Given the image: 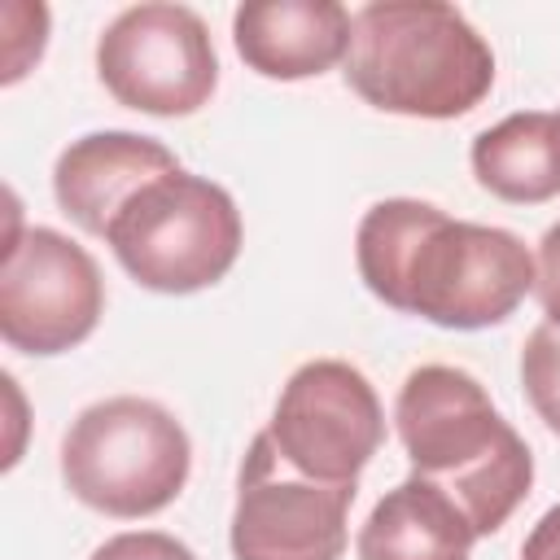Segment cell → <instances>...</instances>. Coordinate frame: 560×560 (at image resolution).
<instances>
[{
	"mask_svg": "<svg viewBox=\"0 0 560 560\" xmlns=\"http://www.w3.org/2000/svg\"><path fill=\"white\" fill-rule=\"evenodd\" d=\"M179 171L175 153L136 131H92L61 149L52 166V197L83 232L105 236L114 214L158 175Z\"/></svg>",
	"mask_w": 560,
	"mask_h": 560,
	"instance_id": "30bf717a",
	"label": "cell"
},
{
	"mask_svg": "<svg viewBox=\"0 0 560 560\" xmlns=\"http://www.w3.org/2000/svg\"><path fill=\"white\" fill-rule=\"evenodd\" d=\"M521 560H560V503L538 516V525L521 542Z\"/></svg>",
	"mask_w": 560,
	"mask_h": 560,
	"instance_id": "e0dca14e",
	"label": "cell"
},
{
	"mask_svg": "<svg viewBox=\"0 0 560 560\" xmlns=\"http://www.w3.org/2000/svg\"><path fill=\"white\" fill-rule=\"evenodd\" d=\"M354 13L337 0H249L232 13V44L262 79H311L346 61Z\"/></svg>",
	"mask_w": 560,
	"mask_h": 560,
	"instance_id": "8fae6325",
	"label": "cell"
},
{
	"mask_svg": "<svg viewBox=\"0 0 560 560\" xmlns=\"http://www.w3.org/2000/svg\"><path fill=\"white\" fill-rule=\"evenodd\" d=\"M472 175L486 192L538 206L560 192V114L521 109L472 140Z\"/></svg>",
	"mask_w": 560,
	"mask_h": 560,
	"instance_id": "4fadbf2b",
	"label": "cell"
},
{
	"mask_svg": "<svg viewBox=\"0 0 560 560\" xmlns=\"http://www.w3.org/2000/svg\"><path fill=\"white\" fill-rule=\"evenodd\" d=\"M184 424L153 398L118 394L74 416L61 442V481L92 512L136 521L162 512L188 481Z\"/></svg>",
	"mask_w": 560,
	"mask_h": 560,
	"instance_id": "277c9868",
	"label": "cell"
},
{
	"mask_svg": "<svg viewBox=\"0 0 560 560\" xmlns=\"http://www.w3.org/2000/svg\"><path fill=\"white\" fill-rule=\"evenodd\" d=\"M394 424L411 472L459 503L472 534H494L534 486V455L525 438L494 411L481 381L451 363L407 372Z\"/></svg>",
	"mask_w": 560,
	"mask_h": 560,
	"instance_id": "7a4b0ae2",
	"label": "cell"
},
{
	"mask_svg": "<svg viewBox=\"0 0 560 560\" xmlns=\"http://www.w3.org/2000/svg\"><path fill=\"white\" fill-rule=\"evenodd\" d=\"M477 534L459 503L424 477L385 490L359 529V560H468Z\"/></svg>",
	"mask_w": 560,
	"mask_h": 560,
	"instance_id": "7c38bea8",
	"label": "cell"
},
{
	"mask_svg": "<svg viewBox=\"0 0 560 560\" xmlns=\"http://www.w3.org/2000/svg\"><path fill=\"white\" fill-rule=\"evenodd\" d=\"M105 311L96 258L57 228H13L0 267V337L22 354L79 346Z\"/></svg>",
	"mask_w": 560,
	"mask_h": 560,
	"instance_id": "ba28073f",
	"label": "cell"
},
{
	"mask_svg": "<svg viewBox=\"0 0 560 560\" xmlns=\"http://www.w3.org/2000/svg\"><path fill=\"white\" fill-rule=\"evenodd\" d=\"M534 293L551 328H560V223H551L538 241V262H534Z\"/></svg>",
	"mask_w": 560,
	"mask_h": 560,
	"instance_id": "2e32d148",
	"label": "cell"
},
{
	"mask_svg": "<svg viewBox=\"0 0 560 560\" xmlns=\"http://www.w3.org/2000/svg\"><path fill=\"white\" fill-rule=\"evenodd\" d=\"M346 83L385 114L459 118L486 101L494 52L442 0H372L354 13Z\"/></svg>",
	"mask_w": 560,
	"mask_h": 560,
	"instance_id": "3957f363",
	"label": "cell"
},
{
	"mask_svg": "<svg viewBox=\"0 0 560 560\" xmlns=\"http://www.w3.org/2000/svg\"><path fill=\"white\" fill-rule=\"evenodd\" d=\"M521 385L538 420L560 433V328L538 324L521 350Z\"/></svg>",
	"mask_w": 560,
	"mask_h": 560,
	"instance_id": "5bb4252c",
	"label": "cell"
},
{
	"mask_svg": "<svg viewBox=\"0 0 560 560\" xmlns=\"http://www.w3.org/2000/svg\"><path fill=\"white\" fill-rule=\"evenodd\" d=\"M267 433L298 472L315 481H359L385 442V411L359 368L311 359L284 381Z\"/></svg>",
	"mask_w": 560,
	"mask_h": 560,
	"instance_id": "9c48e42d",
	"label": "cell"
},
{
	"mask_svg": "<svg viewBox=\"0 0 560 560\" xmlns=\"http://www.w3.org/2000/svg\"><path fill=\"white\" fill-rule=\"evenodd\" d=\"M88 560H197V556L162 529H131V534L105 538Z\"/></svg>",
	"mask_w": 560,
	"mask_h": 560,
	"instance_id": "9a60e30c",
	"label": "cell"
},
{
	"mask_svg": "<svg viewBox=\"0 0 560 560\" xmlns=\"http://www.w3.org/2000/svg\"><path fill=\"white\" fill-rule=\"evenodd\" d=\"M96 74L105 92L140 114H197L214 83L219 57L206 22L188 4H131L96 39Z\"/></svg>",
	"mask_w": 560,
	"mask_h": 560,
	"instance_id": "8992f818",
	"label": "cell"
},
{
	"mask_svg": "<svg viewBox=\"0 0 560 560\" xmlns=\"http://www.w3.org/2000/svg\"><path fill=\"white\" fill-rule=\"evenodd\" d=\"M359 481H315L298 472L262 429L236 477V560H341Z\"/></svg>",
	"mask_w": 560,
	"mask_h": 560,
	"instance_id": "52a82bcc",
	"label": "cell"
},
{
	"mask_svg": "<svg viewBox=\"0 0 560 560\" xmlns=\"http://www.w3.org/2000/svg\"><path fill=\"white\" fill-rule=\"evenodd\" d=\"M122 271L153 293H197L241 254V210L214 179L184 166L149 179L105 232Z\"/></svg>",
	"mask_w": 560,
	"mask_h": 560,
	"instance_id": "5b68a950",
	"label": "cell"
},
{
	"mask_svg": "<svg viewBox=\"0 0 560 560\" xmlns=\"http://www.w3.org/2000/svg\"><path fill=\"white\" fill-rule=\"evenodd\" d=\"M363 284L438 328L503 324L534 289V254L508 228L451 219L433 201H376L354 232Z\"/></svg>",
	"mask_w": 560,
	"mask_h": 560,
	"instance_id": "6da1fadb",
	"label": "cell"
}]
</instances>
